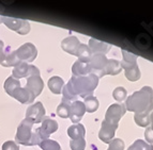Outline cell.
Returning <instances> with one entry per match:
<instances>
[{"mask_svg": "<svg viewBox=\"0 0 153 150\" xmlns=\"http://www.w3.org/2000/svg\"><path fill=\"white\" fill-rule=\"evenodd\" d=\"M11 97L13 98H15L17 101H19L21 103L26 104V103H32L36 99V97L33 96L30 92H29L28 89H26V87H18L16 89L13 94L11 95Z\"/></svg>", "mask_w": 153, "mask_h": 150, "instance_id": "9a60e30c", "label": "cell"}, {"mask_svg": "<svg viewBox=\"0 0 153 150\" xmlns=\"http://www.w3.org/2000/svg\"><path fill=\"white\" fill-rule=\"evenodd\" d=\"M41 140L42 138L40 136L39 128L34 130L33 124H31L27 119H24L19 124L15 135V142L17 144H22L25 146H33L39 145Z\"/></svg>", "mask_w": 153, "mask_h": 150, "instance_id": "3957f363", "label": "cell"}, {"mask_svg": "<svg viewBox=\"0 0 153 150\" xmlns=\"http://www.w3.org/2000/svg\"><path fill=\"white\" fill-rule=\"evenodd\" d=\"M86 113V107L82 101H76L71 103V109H70V119L74 124H78L79 120L82 119V116Z\"/></svg>", "mask_w": 153, "mask_h": 150, "instance_id": "4fadbf2b", "label": "cell"}, {"mask_svg": "<svg viewBox=\"0 0 153 150\" xmlns=\"http://www.w3.org/2000/svg\"><path fill=\"white\" fill-rule=\"evenodd\" d=\"M70 109H71V104L66 102H61L57 108V115L61 118H69Z\"/></svg>", "mask_w": 153, "mask_h": 150, "instance_id": "4316f807", "label": "cell"}, {"mask_svg": "<svg viewBox=\"0 0 153 150\" xmlns=\"http://www.w3.org/2000/svg\"><path fill=\"white\" fill-rule=\"evenodd\" d=\"M11 51H5V48H4V44H3V42L0 40V64L2 65L3 63L5 62V60H7V58H8L9 53H10Z\"/></svg>", "mask_w": 153, "mask_h": 150, "instance_id": "1f68e13d", "label": "cell"}, {"mask_svg": "<svg viewBox=\"0 0 153 150\" xmlns=\"http://www.w3.org/2000/svg\"><path fill=\"white\" fill-rule=\"evenodd\" d=\"M1 149L2 150H19V147H18V145L15 142L8 140V142H5L4 144H3Z\"/></svg>", "mask_w": 153, "mask_h": 150, "instance_id": "d6a6232c", "label": "cell"}, {"mask_svg": "<svg viewBox=\"0 0 153 150\" xmlns=\"http://www.w3.org/2000/svg\"><path fill=\"white\" fill-rule=\"evenodd\" d=\"M99 84V78L94 74L84 77H72L63 86V92L68 97L76 100L77 96L86 98L92 96Z\"/></svg>", "mask_w": 153, "mask_h": 150, "instance_id": "6da1fadb", "label": "cell"}, {"mask_svg": "<svg viewBox=\"0 0 153 150\" xmlns=\"http://www.w3.org/2000/svg\"><path fill=\"white\" fill-rule=\"evenodd\" d=\"M150 120H151V129L153 130V111L150 114Z\"/></svg>", "mask_w": 153, "mask_h": 150, "instance_id": "e575fe53", "label": "cell"}, {"mask_svg": "<svg viewBox=\"0 0 153 150\" xmlns=\"http://www.w3.org/2000/svg\"><path fill=\"white\" fill-rule=\"evenodd\" d=\"M29 67L28 63L26 62H19V63L14 67L12 71V77L15 79H21V78H25V77L29 76Z\"/></svg>", "mask_w": 153, "mask_h": 150, "instance_id": "d6986e66", "label": "cell"}, {"mask_svg": "<svg viewBox=\"0 0 153 150\" xmlns=\"http://www.w3.org/2000/svg\"><path fill=\"white\" fill-rule=\"evenodd\" d=\"M145 138H146V140H147V142L152 145L153 144V130L151 129V127H148L146 129Z\"/></svg>", "mask_w": 153, "mask_h": 150, "instance_id": "836d02e7", "label": "cell"}, {"mask_svg": "<svg viewBox=\"0 0 153 150\" xmlns=\"http://www.w3.org/2000/svg\"><path fill=\"white\" fill-rule=\"evenodd\" d=\"M85 107H86V111L89 113L95 112L99 109V100L97 97L94 96H89L85 98Z\"/></svg>", "mask_w": 153, "mask_h": 150, "instance_id": "603a6c76", "label": "cell"}, {"mask_svg": "<svg viewBox=\"0 0 153 150\" xmlns=\"http://www.w3.org/2000/svg\"><path fill=\"white\" fill-rule=\"evenodd\" d=\"M86 130L82 124H74L69 127L68 129V135L72 140H79V138H85Z\"/></svg>", "mask_w": 153, "mask_h": 150, "instance_id": "ac0fdd59", "label": "cell"}, {"mask_svg": "<svg viewBox=\"0 0 153 150\" xmlns=\"http://www.w3.org/2000/svg\"><path fill=\"white\" fill-rule=\"evenodd\" d=\"M118 126H114L109 122H107L106 120L102 122V128L99 132V138L102 142L106 143V144H109L112 140L114 136H115V132L117 130Z\"/></svg>", "mask_w": 153, "mask_h": 150, "instance_id": "7c38bea8", "label": "cell"}, {"mask_svg": "<svg viewBox=\"0 0 153 150\" xmlns=\"http://www.w3.org/2000/svg\"><path fill=\"white\" fill-rule=\"evenodd\" d=\"M112 95H114V98H115L118 102H122L123 100L126 98V89L122 86H119V87H117V89H115Z\"/></svg>", "mask_w": 153, "mask_h": 150, "instance_id": "f1b7e54d", "label": "cell"}, {"mask_svg": "<svg viewBox=\"0 0 153 150\" xmlns=\"http://www.w3.org/2000/svg\"><path fill=\"white\" fill-rule=\"evenodd\" d=\"M122 54H123V59L120 64H121V67L124 69V71L138 67L137 56H136L135 54L130 53V52H128V51H125V50L122 51Z\"/></svg>", "mask_w": 153, "mask_h": 150, "instance_id": "e0dca14e", "label": "cell"}, {"mask_svg": "<svg viewBox=\"0 0 153 150\" xmlns=\"http://www.w3.org/2000/svg\"><path fill=\"white\" fill-rule=\"evenodd\" d=\"M2 19H3V17L2 16H0V23H2Z\"/></svg>", "mask_w": 153, "mask_h": 150, "instance_id": "d590c367", "label": "cell"}, {"mask_svg": "<svg viewBox=\"0 0 153 150\" xmlns=\"http://www.w3.org/2000/svg\"><path fill=\"white\" fill-rule=\"evenodd\" d=\"M88 47L91 50L92 54H104V56L110 49L109 44L104 43V42L99 41V40H95V38H90Z\"/></svg>", "mask_w": 153, "mask_h": 150, "instance_id": "2e32d148", "label": "cell"}, {"mask_svg": "<svg viewBox=\"0 0 153 150\" xmlns=\"http://www.w3.org/2000/svg\"><path fill=\"white\" fill-rule=\"evenodd\" d=\"M125 109L135 114L151 113L153 111V89L150 86H143L131 95L125 101Z\"/></svg>", "mask_w": 153, "mask_h": 150, "instance_id": "7a4b0ae2", "label": "cell"}, {"mask_svg": "<svg viewBox=\"0 0 153 150\" xmlns=\"http://www.w3.org/2000/svg\"><path fill=\"white\" fill-rule=\"evenodd\" d=\"M47 84H48V87H49V89H51V92H53L56 95H59L62 93V89H63V86H64V81L60 77L55 76L48 80V83Z\"/></svg>", "mask_w": 153, "mask_h": 150, "instance_id": "ffe728a7", "label": "cell"}, {"mask_svg": "<svg viewBox=\"0 0 153 150\" xmlns=\"http://www.w3.org/2000/svg\"><path fill=\"white\" fill-rule=\"evenodd\" d=\"M107 61L108 59L104 54H92L89 61L92 68V74H94L97 78L106 76L105 69H106Z\"/></svg>", "mask_w": 153, "mask_h": 150, "instance_id": "9c48e42d", "label": "cell"}, {"mask_svg": "<svg viewBox=\"0 0 153 150\" xmlns=\"http://www.w3.org/2000/svg\"><path fill=\"white\" fill-rule=\"evenodd\" d=\"M134 119H135V122L138 126L148 128L149 125H150V122H151L150 113H140V114H135Z\"/></svg>", "mask_w": 153, "mask_h": 150, "instance_id": "cb8c5ba5", "label": "cell"}, {"mask_svg": "<svg viewBox=\"0 0 153 150\" xmlns=\"http://www.w3.org/2000/svg\"><path fill=\"white\" fill-rule=\"evenodd\" d=\"M70 147H71L72 150H85V148H86V140H85V138L72 140L70 142Z\"/></svg>", "mask_w": 153, "mask_h": 150, "instance_id": "f546056e", "label": "cell"}, {"mask_svg": "<svg viewBox=\"0 0 153 150\" xmlns=\"http://www.w3.org/2000/svg\"><path fill=\"white\" fill-rule=\"evenodd\" d=\"M72 72L74 77H84L91 75L92 68L90 62L87 60H77L72 66Z\"/></svg>", "mask_w": 153, "mask_h": 150, "instance_id": "8fae6325", "label": "cell"}, {"mask_svg": "<svg viewBox=\"0 0 153 150\" xmlns=\"http://www.w3.org/2000/svg\"><path fill=\"white\" fill-rule=\"evenodd\" d=\"M76 56L78 58V60H87V61H90V59H91V56H92V52L87 45L80 44Z\"/></svg>", "mask_w": 153, "mask_h": 150, "instance_id": "d4e9b609", "label": "cell"}, {"mask_svg": "<svg viewBox=\"0 0 153 150\" xmlns=\"http://www.w3.org/2000/svg\"><path fill=\"white\" fill-rule=\"evenodd\" d=\"M16 56L21 62H33L38 56V50L36 46L31 43H26L22 45L17 50H15Z\"/></svg>", "mask_w": 153, "mask_h": 150, "instance_id": "8992f818", "label": "cell"}, {"mask_svg": "<svg viewBox=\"0 0 153 150\" xmlns=\"http://www.w3.org/2000/svg\"><path fill=\"white\" fill-rule=\"evenodd\" d=\"M2 23L9 29L15 31L21 35L28 34L30 31V23L27 20H23V19H18V18L14 17H3Z\"/></svg>", "mask_w": 153, "mask_h": 150, "instance_id": "5b68a950", "label": "cell"}, {"mask_svg": "<svg viewBox=\"0 0 153 150\" xmlns=\"http://www.w3.org/2000/svg\"><path fill=\"white\" fill-rule=\"evenodd\" d=\"M26 89L33 95L34 97H38L41 94L44 87V82L40 76V70L38 67L30 65L29 67V76L27 77V84Z\"/></svg>", "mask_w": 153, "mask_h": 150, "instance_id": "277c9868", "label": "cell"}, {"mask_svg": "<svg viewBox=\"0 0 153 150\" xmlns=\"http://www.w3.org/2000/svg\"><path fill=\"white\" fill-rule=\"evenodd\" d=\"M121 69H122V67H121V64L119 61H117V60H108L107 64H106L105 74L116 76V75L120 74Z\"/></svg>", "mask_w": 153, "mask_h": 150, "instance_id": "44dd1931", "label": "cell"}, {"mask_svg": "<svg viewBox=\"0 0 153 150\" xmlns=\"http://www.w3.org/2000/svg\"><path fill=\"white\" fill-rule=\"evenodd\" d=\"M80 42L76 36H69V37L64 38L61 42V48L65 52L72 54V56H77V51L80 46Z\"/></svg>", "mask_w": 153, "mask_h": 150, "instance_id": "5bb4252c", "label": "cell"}, {"mask_svg": "<svg viewBox=\"0 0 153 150\" xmlns=\"http://www.w3.org/2000/svg\"><path fill=\"white\" fill-rule=\"evenodd\" d=\"M39 146L43 150H61V147L58 144V142L53 140H43L39 144Z\"/></svg>", "mask_w": 153, "mask_h": 150, "instance_id": "484cf974", "label": "cell"}, {"mask_svg": "<svg viewBox=\"0 0 153 150\" xmlns=\"http://www.w3.org/2000/svg\"><path fill=\"white\" fill-rule=\"evenodd\" d=\"M57 129H58V122L56 120L51 118H44V120L42 121V126L39 128V132H40L42 140H48L49 135L56 132Z\"/></svg>", "mask_w": 153, "mask_h": 150, "instance_id": "30bf717a", "label": "cell"}, {"mask_svg": "<svg viewBox=\"0 0 153 150\" xmlns=\"http://www.w3.org/2000/svg\"><path fill=\"white\" fill-rule=\"evenodd\" d=\"M18 87H21V82H19V80L13 78L12 76L9 77L8 79L5 80L4 89H5V92L8 93V95L11 96V95L13 94V92H14L16 89H18Z\"/></svg>", "mask_w": 153, "mask_h": 150, "instance_id": "7402d4cb", "label": "cell"}, {"mask_svg": "<svg viewBox=\"0 0 153 150\" xmlns=\"http://www.w3.org/2000/svg\"><path fill=\"white\" fill-rule=\"evenodd\" d=\"M125 112H126V109H125V107L122 103L111 104L108 108L107 112H106L104 120H106L107 122H109V124H111L114 126H118L121 117L125 114Z\"/></svg>", "mask_w": 153, "mask_h": 150, "instance_id": "ba28073f", "label": "cell"}, {"mask_svg": "<svg viewBox=\"0 0 153 150\" xmlns=\"http://www.w3.org/2000/svg\"><path fill=\"white\" fill-rule=\"evenodd\" d=\"M124 149V142L121 138H114L109 143V147L107 150H123Z\"/></svg>", "mask_w": 153, "mask_h": 150, "instance_id": "4dcf8cb0", "label": "cell"}, {"mask_svg": "<svg viewBox=\"0 0 153 150\" xmlns=\"http://www.w3.org/2000/svg\"><path fill=\"white\" fill-rule=\"evenodd\" d=\"M45 116V109L41 102H36L34 104L30 105L26 112V118L31 124H40L44 120Z\"/></svg>", "mask_w": 153, "mask_h": 150, "instance_id": "52a82bcc", "label": "cell"}, {"mask_svg": "<svg viewBox=\"0 0 153 150\" xmlns=\"http://www.w3.org/2000/svg\"><path fill=\"white\" fill-rule=\"evenodd\" d=\"M128 150H153V146L151 144H147L143 140H137Z\"/></svg>", "mask_w": 153, "mask_h": 150, "instance_id": "83f0119b", "label": "cell"}]
</instances>
